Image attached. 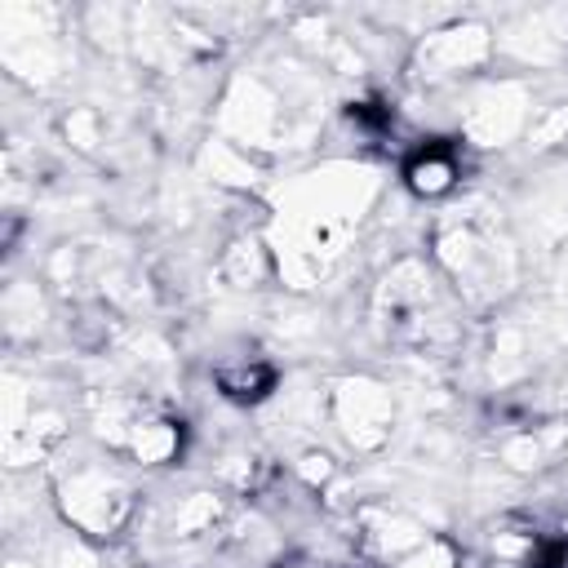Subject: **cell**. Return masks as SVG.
Wrapping results in <instances>:
<instances>
[{
    "label": "cell",
    "instance_id": "6da1fadb",
    "mask_svg": "<svg viewBox=\"0 0 568 568\" xmlns=\"http://www.w3.org/2000/svg\"><path fill=\"white\" fill-rule=\"evenodd\" d=\"M213 382H217V390L231 404H257V399H266L275 390V364L271 359H257V355L231 359V364H217Z\"/></svg>",
    "mask_w": 568,
    "mask_h": 568
},
{
    "label": "cell",
    "instance_id": "7a4b0ae2",
    "mask_svg": "<svg viewBox=\"0 0 568 568\" xmlns=\"http://www.w3.org/2000/svg\"><path fill=\"white\" fill-rule=\"evenodd\" d=\"M404 178H408V186L417 195H444L457 182V151L444 146V142H426L422 151L408 155Z\"/></svg>",
    "mask_w": 568,
    "mask_h": 568
}]
</instances>
